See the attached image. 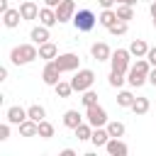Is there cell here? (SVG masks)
Returning a JSON list of instances; mask_svg holds the SVG:
<instances>
[{"label": "cell", "mask_w": 156, "mask_h": 156, "mask_svg": "<svg viewBox=\"0 0 156 156\" xmlns=\"http://www.w3.org/2000/svg\"><path fill=\"white\" fill-rule=\"evenodd\" d=\"M54 90H56L58 98H71V93H76L73 85H71V80H58V83L54 85Z\"/></svg>", "instance_id": "26"}, {"label": "cell", "mask_w": 156, "mask_h": 156, "mask_svg": "<svg viewBox=\"0 0 156 156\" xmlns=\"http://www.w3.org/2000/svg\"><path fill=\"white\" fill-rule=\"evenodd\" d=\"M34 58H39V46L32 41V44H20V46H12L10 51V61L12 66H27L32 63Z\"/></svg>", "instance_id": "1"}, {"label": "cell", "mask_w": 156, "mask_h": 156, "mask_svg": "<svg viewBox=\"0 0 156 156\" xmlns=\"http://www.w3.org/2000/svg\"><path fill=\"white\" fill-rule=\"evenodd\" d=\"M39 22L44 24V27H54V24H58V17H56V10L54 7H49V5H44L41 10H39Z\"/></svg>", "instance_id": "13"}, {"label": "cell", "mask_w": 156, "mask_h": 156, "mask_svg": "<svg viewBox=\"0 0 156 156\" xmlns=\"http://www.w3.org/2000/svg\"><path fill=\"white\" fill-rule=\"evenodd\" d=\"M80 122H83V115H80L78 110H66V112H63V127L76 129Z\"/></svg>", "instance_id": "19"}, {"label": "cell", "mask_w": 156, "mask_h": 156, "mask_svg": "<svg viewBox=\"0 0 156 156\" xmlns=\"http://www.w3.org/2000/svg\"><path fill=\"white\" fill-rule=\"evenodd\" d=\"M124 2H127V5H136L139 0H124Z\"/></svg>", "instance_id": "43"}, {"label": "cell", "mask_w": 156, "mask_h": 156, "mask_svg": "<svg viewBox=\"0 0 156 156\" xmlns=\"http://www.w3.org/2000/svg\"><path fill=\"white\" fill-rule=\"evenodd\" d=\"M129 54L136 56V58H144V56L149 54V44H146L144 39H134V41L129 44Z\"/></svg>", "instance_id": "21"}, {"label": "cell", "mask_w": 156, "mask_h": 156, "mask_svg": "<svg viewBox=\"0 0 156 156\" xmlns=\"http://www.w3.org/2000/svg\"><path fill=\"white\" fill-rule=\"evenodd\" d=\"M146 58H149V63H151V66H156V46H149V54H146Z\"/></svg>", "instance_id": "35"}, {"label": "cell", "mask_w": 156, "mask_h": 156, "mask_svg": "<svg viewBox=\"0 0 156 156\" xmlns=\"http://www.w3.org/2000/svg\"><path fill=\"white\" fill-rule=\"evenodd\" d=\"M132 102H134V95L129 90H119L117 93V105L119 107H132Z\"/></svg>", "instance_id": "30"}, {"label": "cell", "mask_w": 156, "mask_h": 156, "mask_svg": "<svg viewBox=\"0 0 156 156\" xmlns=\"http://www.w3.org/2000/svg\"><path fill=\"white\" fill-rule=\"evenodd\" d=\"M105 151H107L110 156H127V154H129V146H127L119 136H110V141L105 144Z\"/></svg>", "instance_id": "9"}, {"label": "cell", "mask_w": 156, "mask_h": 156, "mask_svg": "<svg viewBox=\"0 0 156 156\" xmlns=\"http://www.w3.org/2000/svg\"><path fill=\"white\" fill-rule=\"evenodd\" d=\"M61 156H76V151H73V149H63V151H61Z\"/></svg>", "instance_id": "41"}, {"label": "cell", "mask_w": 156, "mask_h": 156, "mask_svg": "<svg viewBox=\"0 0 156 156\" xmlns=\"http://www.w3.org/2000/svg\"><path fill=\"white\" fill-rule=\"evenodd\" d=\"M98 2H100V7H102V10H107V7H115V2H117V0H98Z\"/></svg>", "instance_id": "36"}, {"label": "cell", "mask_w": 156, "mask_h": 156, "mask_svg": "<svg viewBox=\"0 0 156 156\" xmlns=\"http://www.w3.org/2000/svg\"><path fill=\"white\" fill-rule=\"evenodd\" d=\"M54 63L58 66L61 73H73V71H78V66H80V56L73 54V51H68V54H58V56L54 58Z\"/></svg>", "instance_id": "5"}, {"label": "cell", "mask_w": 156, "mask_h": 156, "mask_svg": "<svg viewBox=\"0 0 156 156\" xmlns=\"http://www.w3.org/2000/svg\"><path fill=\"white\" fill-rule=\"evenodd\" d=\"M5 117H7V122H10V124H17V127H20V124H22V122H24L29 115H27V110H24V107H20V105H12V107H7Z\"/></svg>", "instance_id": "12"}, {"label": "cell", "mask_w": 156, "mask_h": 156, "mask_svg": "<svg viewBox=\"0 0 156 156\" xmlns=\"http://www.w3.org/2000/svg\"><path fill=\"white\" fill-rule=\"evenodd\" d=\"M10 139V122L0 124V141H7Z\"/></svg>", "instance_id": "34"}, {"label": "cell", "mask_w": 156, "mask_h": 156, "mask_svg": "<svg viewBox=\"0 0 156 156\" xmlns=\"http://www.w3.org/2000/svg\"><path fill=\"white\" fill-rule=\"evenodd\" d=\"M149 71H151L149 58H146V56H144V58H136V63H132L129 71H127V80H129V85L139 88V85L149 83Z\"/></svg>", "instance_id": "2"}, {"label": "cell", "mask_w": 156, "mask_h": 156, "mask_svg": "<svg viewBox=\"0 0 156 156\" xmlns=\"http://www.w3.org/2000/svg\"><path fill=\"white\" fill-rule=\"evenodd\" d=\"M5 10H10V2L7 0H0V12H5Z\"/></svg>", "instance_id": "39"}, {"label": "cell", "mask_w": 156, "mask_h": 156, "mask_svg": "<svg viewBox=\"0 0 156 156\" xmlns=\"http://www.w3.org/2000/svg\"><path fill=\"white\" fill-rule=\"evenodd\" d=\"M154 27H156V17H154Z\"/></svg>", "instance_id": "44"}, {"label": "cell", "mask_w": 156, "mask_h": 156, "mask_svg": "<svg viewBox=\"0 0 156 156\" xmlns=\"http://www.w3.org/2000/svg\"><path fill=\"white\" fill-rule=\"evenodd\" d=\"M149 83L156 88V66H151V71H149Z\"/></svg>", "instance_id": "37"}, {"label": "cell", "mask_w": 156, "mask_h": 156, "mask_svg": "<svg viewBox=\"0 0 156 156\" xmlns=\"http://www.w3.org/2000/svg\"><path fill=\"white\" fill-rule=\"evenodd\" d=\"M105 127H107L110 136H119V139H122V136H124V132H127V127H124L122 122H117V119H115V122H107Z\"/></svg>", "instance_id": "28"}, {"label": "cell", "mask_w": 156, "mask_h": 156, "mask_svg": "<svg viewBox=\"0 0 156 156\" xmlns=\"http://www.w3.org/2000/svg\"><path fill=\"white\" fill-rule=\"evenodd\" d=\"M73 27L78 29V32H90L95 24H98V17H95V12L93 10H76V15H73Z\"/></svg>", "instance_id": "4"}, {"label": "cell", "mask_w": 156, "mask_h": 156, "mask_svg": "<svg viewBox=\"0 0 156 156\" xmlns=\"http://www.w3.org/2000/svg\"><path fill=\"white\" fill-rule=\"evenodd\" d=\"M61 2H63V0H44V5H49V7H54V10H56Z\"/></svg>", "instance_id": "38"}, {"label": "cell", "mask_w": 156, "mask_h": 156, "mask_svg": "<svg viewBox=\"0 0 156 156\" xmlns=\"http://www.w3.org/2000/svg\"><path fill=\"white\" fill-rule=\"evenodd\" d=\"M20 22H22V12L20 10H5L2 12V24L7 27V29H15V27H20Z\"/></svg>", "instance_id": "15"}, {"label": "cell", "mask_w": 156, "mask_h": 156, "mask_svg": "<svg viewBox=\"0 0 156 156\" xmlns=\"http://www.w3.org/2000/svg\"><path fill=\"white\" fill-rule=\"evenodd\" d=\"M129 61H132L129 49H115L112 56H110V66H112V71H122V73H127V71H129Z\"/></svg>", "instance_id": "6"}, {"label": "cell", "mask_w": 156, "mask_h": 156, "mask_svg": "<svg viewBox=\"0 0 156 156\" xmlns=\"http://www.w3.org/2000/svg\"><path fill=\"white\" fill-rule=\"evenodd\" d=\"M20 134L22 136H39V122H34V119H24L22 124H20Z\"/></svg>", "instance_id": "22"}, {"label": "cell", "mask_w": 156, "mask_h": 156, "mask_svg": "<svg viewBox=\"0 0 156 156\" xmlns=\"http://www.w3.org/2000/svg\"><path fill=\"white\" fill-rule=\"evenodd\" d=\"M117 17H119L122 22H129V20H134V5L117 2Z\"/></svg>", "instance_id": "25"}, {"label": "cell", "mask_w": 156, "mask_h": 156, "mask_svg": "<svg viewBox=\"0 0 156 156\" xmlns=\"http://www.w3.org/2000/svg\"><path fill=\"white\" fill-rule=\"evenodd\" d=\"M90 141H93L98 149H105V144L110 141V132H107V127H93V136H90Z\"/></svg>", "instance_id": "16"}, {"label": "cell", "mask_w": 156, "mask_h": 156, "mask_svg": "<svg viewBox=\"0 0 156 156\" xmlns=\"http://www.w3.org/2000/svg\"><path fill=\"white\" fill-rule=\"evenodd\" d=\"M41 80H44L46 85H51V88L61 80V71H58V66H56L54 61H46V66H44V71H41Z\"/></svg>", "instance_id": "8"}, {"label": "cell", "mask_w": 156, "mask_h": 156, "mask_svg": "<svg viewBox=\"0 0 156 156\" xmlns=\"http://www.w3.org/2000/svg\"><path fill=\"white\" fill-rule=\"evenodd\" d=\"M127 24H129V22H122V20H117V22L110 27V34H115V37H122V34H127Z\"/></svg>", "instance_id": "33"}, {"label": "cell", "mask_w": 156, "mask_h": 156, "mask_svg": "<svg viewBox=\"0 0 156 156\" xmlns=\"http://www.w3.org/2000/svg\"><path fill=\"white\" fill-rule=\"evenodd\" d=\"M20 12H22V20H24V22L39 20V7H37V2H32V0H24V2L20 5Z\"/></svg>", "instance_id": "14"}, {"label": "cell", "mask_w": 156, "mask_h": 156, "mask_svg": "<svg viewBox=\"0 0 156 156\" xmlns=\"http://www.w3.org/2000/svg\"><path fill=\"white\" fill-rule=\"evenodd\" d=\"M80 102H83V107H93V105H98V93L90 88V90H85L83 93V98H80Z\"/></svg>", "instance_id": "31"}, {"label": "cell", "mask_w": 156, "mask_h": 156, "mask_svg": "<svg viewBox=\"0 0 156 156\" xmlns=\"http://www.w3.org/2000/svg\"><path fill=\"white\" fill-rule=\"evenodd\" d=\"M149 107H151V102H149V98H144V95L134 98V102H132V112H134V115H146Z\"/></svg>", "instance_id": "24"}, {"label": "cell", "mask_w": 156, "mask_h": 156, "mask_svg": "<svg viewBox=\"0 0 156 156\" xmlns=\"http://www.w3.org/2000/svg\"><path fill=\"white\" fill-rule=\"evenodd\" d=\"M124 76H127V73H122V71H110V78H107V83H110L112 88H122V85H124V80H127Z\"/></svg>", "instance_id": "29"}, {"label": "cell", "mask_w": 156, "mask_h": 156, "mask_svg": "<svg viewBox=\"0 0 156 156\" xmlns=\"http://www.w3.org/2000/svg\"><path fill=\"white\" fill-rule=\"evenodd\" d=\"M29 39L39 46V44H44V41H51V34H49V27H44V24H39V27H34L32 32H29Z\"/></svg>", "instance_id": "17"}, {"label": "cell", "mask_w": 156, "mask_h": 156, "mask_svg": "<svg viewBox=\"0 0 156 156\" xmlns=\"http://www.w3.org/2000/svg\"><path fill=\"white\" fill-rule=\"evenodd\" d=\"M5 78H7V68L2 66V68H0V80H5Z\"/></svg>", "instance_id": "42"}, {"label": "cell", "mask_w": 156, "mask_h": 156, "mask_svg": "<svg viewBox=\"0 0 156 156\" xmlns=\"http://www.w3.org/2000/svg\"><path fill=\"white\" fill-rule=\"evenodd\" d=\"M85 122H90L93 127H105L110 119H107V112H105V107H100V105H93V107H85Z\"/></svg>", "instance_id": "7"}, {"label": "cell", "mask_w": 156, "mask_h": 156, "mask_svg": "<svg viewBox=\"0 0 156 156\" xmlns=\"http://www.w3.org/2000/svg\"><path fill=\"white\" fill-rule=\"evenodd\" d=\"M117 20H119V17H117V10H112V7L102 10V12H100V17H98V22H100V24H102L105 29H110V27H112V24H115Z\"/></svg>", "instance_id": "20"}, {"label": "cell", "mask_w": 156, "mask_h": 156, "mask_svg": "<svg viewBox=\"0 0 156 156\" xmlns=\"http://www.w3.org/2000/svg\"><path fill=\"white\" fill-rule=\"evenodd\" d=\"M27 115H29V119H34V122L46 119V110H44L41 105H29V107H27Z\"/></svg>", "instance_id": "27"}, {"label": "cell", "mask_w": 156, "mask_h": 156, "mask_svg": "<svg viewBox=\"0 0 156 156\" xmlns=\"http://www.w3.org/2000/svg\"><path fill=\"white\" fill-rule=\"evenodd\" d=\"M90 56H93L95 61H110V56H112V49H110L105 41H95V44L90 46Z\"/></svg>", "instance_id": "11"}, {"label": "cell", "mask_w": 156, "mask_h": 156, "mask_svg": "<svg viewBox=\"0 0 156 156\" xmlns=\"http://www.w3.org/2000/svg\"><path fill=\"white\" fill-rule=\"evenodd\" d=\"M58 56V46L54 44V41H44V44H39V58H44V61H54Z\"/></svg>", "instance_id": "18"}, {"label": "cell", "mask_w": 156, "mask_h": 156, "mask_svg": "<svg viewBox=\"0 0 156 156\" xmlns=\"http://www.w3.org/2000/svg\"><path fill=\"white\" fill-rule=\"evenodd\" d=\"M149 12H151V20H154V17H156V0L149 5Z\"/></svg>", "instance_id": "40"}, {"label": "cell", "mask_w": 156, "mask_h": 156, "mask_svg": "<svg viewBox=\"0 0 156 156\" xmlns=\"http://www.w3.org/2000/svg\"><path fill=\"white\" fill-rule=\"evenodd\" d=\"M39 136H41V139H51V136H54V124L46 122V119H41V122H39Z\"/></svg>", "instance_id": "32"}, {"label": "cell", "mask_w": 156, "mask_h": 156, "mask_svg": "<svg viewBox=\"0 0 156 156\" xmlns=\"http://www.w3.org/2000/svg\"><path fill=\"white\" fill-rule=\"evenodd\" d=\"M73 134H76L78 141H90V136H93V124H90V122H80V124L73 129Z\"/></svg>", "instance_id": "23"}, {"label": "cell", "mask_w": 156, "mask_h": 156, "mask_svg": "<svg viewBox=\"0 0 156 156\" xmlns=\"http://www.w3.org/2000/svg\"><path fill=\"white\" fill-rule=\"evenodd\" d=\"M73 15H76V2H73V0H63V2L56 7L58 24H63V22H71V20H73Z\"/></svg>", "instance_id": "10"}, {"label": "cell", "mask_w": 156, "mask_h": 156, "mask_svg": "<svg viewBox=\"0 0 156 156\" xmlns=\"http://www.w3.org/2000/svg\"><path fill=\"white\" fill-rule=\"evenodd\" d=\"M117 2H124V0H117Z\"/></svg>", "instance_id": "45"}, {"label": "cell", "mask_w": 156, "mask_h": 156, "mask_svg": "<svg viewBox=\"0 0 156 156\" xmlns=\"http://www.w3.org/2000/svg\"><path fill=\"white\" fill-rule=\"evenodd\" d=\"M93 83H95V71H90V68H78V71H73L71 85H73L76 93H85V90H90Z\"/></svg>", "instance_id": "3"}]
</instances>
